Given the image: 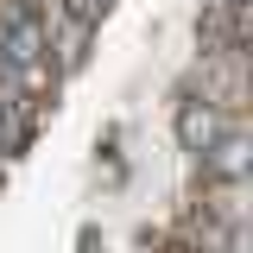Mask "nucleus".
Wrapping results in <instances>:
<instances>
[{
    "label": "nucleus",
    "mask_w": 253,
    "mask_h": 253,
    "mask_svg": "<svg viewBox=\"0 0 253 253\" xmlns=\"http://www.w3.org/2000/svg\"><path fill=\"white\" fill-rule=\"evenodd\" d=\"M184 95L215 101L221 114H247V44L241 51H203L196 70L184 76Z\"/></svg>",
    "instance_id": "nucleus-1"
},
{
    "label": "nucleus",
    "mask_w": 253,
    "mask_h": 253,
    "mask_svg": "<svg viewBox=\"0 0 253 253\" xmlns=\"http://www.w3.org/2000/svg\"><path fill=\"white\" fill-rule=\"evenodd\" d=\"M63 19H83V26H101L108 13H114V0H51Z\"/></svg>",
    "instance_id": "nucleus-6"
},
{
    "label": "nucleus",
    "mask_w": 253,
    "mask_h": 253,
    "mask_svg": "<svg viewBox=\"0 0 253 253\" xmlns=\"http://www.w3.org/2000/svg\"><path fill=\"white\" fill-rule=\"evenodd\" d=\"M171 253H253V241H247V228H221V221L190 209L171 234Z\"/></svg>",
    "instance_id": "nucleus-4"
},
{
    "label": "nucleus",
    "mask_w": 253,
    "mask_h": 253,
    "mask_svg": "<svg viewBox=\"0 0 253 253\" xmlns=\"http://www.w3.org/2000/svg\"><path fill=\"white\" fill-rule=\"evenodd\" d=\"M228 6H247V0H228Z\"/></svg>",
    "instance_id": "nucleus-7"
},
{
    "label": "nucleus",
    "mask_w": 253,
    "mask_h": 253,
    "mask_svg": "<svg viewBox=\"0 0 253 253\" xmlns=\"http://www.w3.org/2000/svg\"><path fill=\"white\" fill-rule=\"evenodd\" d=\"M228 126H241V114H221L215 101H203V95H184V89H177V101H171V139H177V152L203 158L221 133H228Z\"/></svg>",
    "instance_id": "nucleus-2"
},
{
    "label": "nucleus",
    "mask_w": 253,
    "mask_h": 253,
    "mask_svg": "<svg viewBox=\"0 0 253 253\" xmlns=\"http://www.w3.org/2000/svg\"><path fill=\"white\" fill-rule=\"evenodd\" d=\"M196 177H203V184H247V177H253V139H247V121L228 126L215 146L196 158Z\"/></svg>",
    "instance_id": "nucleus-3"
},
{
    "label": "nucleus",
    "mask_w": 253,
    "mask_h": 253,
    "mask_svg": "<svg viewBox=\"0 0 253 253\" xmlns=\"http://www.w3.org/2000/svg\"><path fill=\"white\" fill-rule=\"evenodd\" d=\"M247 196H253V184H203L190 209H196V215H209V221H221V228H247V221H253Z\"/></svg>",
    "instance_id": "nucleus-5"
}]
</instances>
